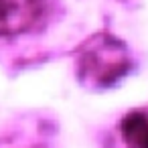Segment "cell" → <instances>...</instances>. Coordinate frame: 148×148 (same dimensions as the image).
I'll return each mask as SVG.
<instances>
[{"instance_id": "obj_1", "label": "cell", "mask_w": 148, "mask_h": 148, "mask_svg": "<svg viewBox=\"0 0 148 148\" xmlns=\"http://www.w3.org/2000/svg\"><path fill=\"white\" fill-rule=\"evenodd\" d=\"M77 83L89 91H101L118 85L134 69L130 47L110 31L89 35L73 53Z\"/></svg>"}, {"instance_id": "obj_2", "label": "cell", "mask_w": 148, "mask_h": 148, "mask_svg": "<svg viewBox=\"0 0 148 148\" xmlns=\"http://www.w3.org/2000/svg\"><path fill=\"white\" fill-rule=\"evenodd\" d=\"M47 0H0V37L27 35L39 27Z\"/></svg>"}, {"instance_id": "obj_3", "label": "cell", "mask_w": 148, "mask_h": 148, "mask_svg": "<svg viewBox=\"0 0 148 148\" xmlns=\"http://www.w3.org/2000/svg\"><path fill=\"white\" fill-rule=\"evenodd\" d=\"M118 130L126 148H148V106L126 112Z\"/></svg>"}, {"instance_id": "obj_4", "label": "cell", "mask_w": 148, "mask_h": 148, "mask_svg": "<svg viewBox=\"0 0 148 148\" xmlns=\"http://www.w3.org/2000/svg\"><path fill=\"white\" fill-rule=\"evenodd\" d=\"M39 148H41V146H39Z\"/></svg>"}]
</instances>
